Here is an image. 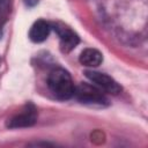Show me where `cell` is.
I'll list each match as a JSON object with an SVG mask.
<instances>
[{
  "mask_svg": "<svg viewBox=\"0 0 148 148\" xmlns=\"http://www.w3.org/2000/svg\"><path fill=\"white\" fill-rule=\"evenodd\" d=\"M37 120V110L32 104H28L22 112L15 114L7 121L9 128H23L32 126Z\"/></svg>",
  "mask_w": 148,
  "mask_h": 148,
  "instance_id": "4",
  "label": "cell"
},
{
  "mask_svg": "<svg viewBox=\"0 0 148 148\" xmlns=\"http://www.w3.org/2000/svg\"><path fill=\"white\" fill-rule=\"evenodd\" d=\"M79 60H80V62L83 66H87V67H97L98 65L102 64L103 56L96 49H86V50H83L81 52Z\"/></svg>",
  "mask_w": 148,
  "mask_h": 148,
  "instance_id": "7",
  "label": "cell"
},
{
  "mask_svg": "<svg viewBox=\"0 0 148 148\" xmlns=\"http://www.w3.org/2000/svg\"><path fill=\"white\" fill-rule=\"evenodd\" d=\"M86 76L101 90H104L105 92H109L111 95H118L121 91V87L117 83L114 79H112L110 75L96 72V71H86Z\"/></svg>",
  "mask_w": 148,
  "mask_h": 148,
  "instance_id": "3",
  "label": "cell"
},
{
  "mask_svg": "<svg viewBox=\"0 0 148 148\" xmlns=\"http://www.w3.org/2000/svg\"><path fill=\"white\" fill-rule=\"evenodd\" d=\"M51 29H52V27L49 22H46L44 20H37L30 28L29 38L34 43H42L49 37Z\"/></svg>",
  "mask_w": 148,
  "mask_h": 148,
  "instance_id": "6",
  "label": "cell"
},
{
  "mask_svg": "<svg viewBox=\"0 0 148 148\" xmlns=\"http://www.w3.org/2000/svg\"><path fill=\"white\" fill-rule=\"evenodd\" d=\"M74 96L81 103L89 104V105L105 106L109 104L106 96L102 92V90L98 87H95L84 82H81L79 86L75 87Z\"/></svg>",
  "mask_w": 148,
  "mask_h": 148,
  "instance_id": "2",
  "label": "cell"
},
{
  "mask_svg": "<svg viewBox=\"0 0 148 148\" xmlns=\"http://www.w3.org/2000/svg\"><path fill=\"white\" fill-rule=\"evenodd\" d=\"M23 2H24L28 7H35L36 5H38L39 0H23Z\"/></svg>",
  "mask_w": 148,
  "mask_h": 148,
  "instance_id": "9",
  "label": "cell"
},
{
  "mask_svg": "<svg viewBox=\"0 0 148 148\" xmlns=\"http://www.w3.org/2000/svg\"><path fill=\"white\" fill-rule=\"evenodd\" d=\"M47 86L59 99L66 101L74 96L75 86L71 74L64 68H54L51 71L47 77Z\"/></svg>",
  "mask_w": 148,
  "mask_h": 148,
  "instance_id": "1",
  "label": "cell"
},
{
  "mask_svg": "<svg viewBox=\"0 0 148 148\" xmlns=\"http://www.w3.org/2000/svg\"><path fill=\"white\" fill-rule=\"evenodd\" d=\"M53 29L57 31L59 39H60V49L62 52H69L72 51L80 42L79 36L68 27L61 24V23H56L53 25Z\"/></svg>",
  "mask_w": 148,
  "mask_h": 148,
  "instance_id": "5",
  "label": "cell"
},
{
  "mask_svg": "<svg viewBox=\"0 0 148 148\" xmlns=\"http://www.w3.org/2000/svg\"><path fill=\"white\" fill-rule=\"evenodd\" d=\"M12 12V0H0V38L2 37V28L8 21Z\"/></svg>",
  "mask_w": 148,
  "mask_h": 148,
  "instance_id": "8",
  "label": "cell"
}]
</instances>
